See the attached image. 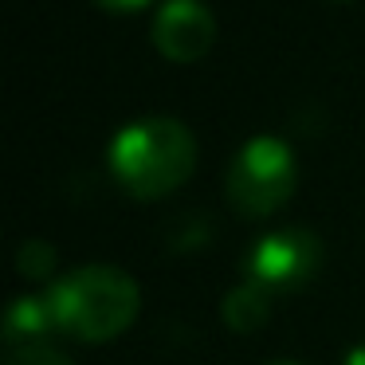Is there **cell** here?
I'll return each instance as SVG.
<instances>
[{
	"label": "cell",
	"mask_w": 365,
	"mask_h": 365,
	"mask_svg": "<svg viewBox=\"0 0 365 365\" xmlns=\"http://www.w3.org/2000/svg\"><path fill=\"white\" fill-rule=\"evenodd\" d=\"M197 169V138L185 122L153 114L122 126L110 142V173L130 197L158 200L181 189Z\"/></svg>",
	"instance_id": "6da1fadb"
},
{
	"label": "cell",
	"mask_w": 365,
	"mask_h": 365,
	"mask_svg": "<svg viewBox=\"0 0 365 365\" xmlns=\"http://www.w3.org/2000/svg\"><path fill=\"white\" fill-rule=\"evenodd\" d=\"M56 326L75 341H110L130 330L142 307L138 283L110 263H87L48 291Z\"/></svg>",
	"instance_id": "7a4b0ae2"
},
{
	"label": "cell",
	"mask_w": 365,
	"mask_h": 365,
	"mask_svg": "<svg viewBox=\"0 0 365 365\" xmlns=\"http://www.w3.org/2000/svg\"><path fill=\"white\" fill-rule=\"evenodd\" d=\"M294 181H299V165L291 145L275 134H259L240 145L228 165V205L247 220H263L291 200Z\"/></svg>",
	"instance_id": "3957f363"
},
{
	"label": "cell",
	"mask_w": 365,
	"mask_h": 365,
	"mask_svg": "<svg viewBox=\"0 0 365 365\" xmlns=\"http://www.w3.org/2000/svg\"><path fill=\"white\" fill-rule=\"evenodd\" d=\"M318 267H322V240L310 228H299V224L267 232V236L247 252V263H244L247 279L259 283L263 291H271V294L302 291V287L318 275Z\"/></svg>",
	"instance_id": "277c9868"
},
{
	"label": "cell",
	"mask_w": 365,
	"mask_h": 365,
	"mask_svg": "<svg viewBox=\"0 0 365 365\" xmlns=\"http://www.w3.org/2000/svg\"><path fill=\"white\" fill-rule=\"evenodd\" d=\"M150 36L169 63H197L216 43V16L205 0H165Z\"/></svg>",
	"instance_id": "5b68a950"
},
{
	"label": "cell",
	"mask_w": 365,
	"mask_h": 365,
	"mask_svg": "<svg viewBox=\"0 0 365 365\" xmlns=\"http://www.w3.org/2000/svg\"><path fill=\"white\" fill-rule=\"evenodd\" d=\"M56 326V310H51L48 294H24L16 307L9 310V322H4V338L9 346H32V341H43Z\"/></svg>",
	"instance_id": "8992f818"
},
{
	"label": "cell",
	"mask_w": 365,
	"mask_h": 365,
	"mask_svg": "<svg viewBox=\"0 0 365 365\" xmlns=\"http://www.w3.org/2000/svg\"><path fill=\"white\" fill-rule=\"evenodd\" d=\"M271 299H275V294L263 291L259 283L247 279V283L232 287V291L224 294L220 314H224V322H228L236 334H252V330H259V326L271 318Z\"/></svg>",
	"instance_id": "52a82bcc"
},
{
	"label": "cell",
	"mask_w": 365,
	"mask_h": 365,
	"mask_svg": "<svg viewBox=\"0 0 365 365\" xmlns=\"http://www.w3.org/2000/svg\"><path fill=\"white\" fill-rule=\"evenodd\" d=\"M56 271V247L43 244V240H28L24 247H20V275L28 279H43Z\"/></svg>",
	"instance_id": "ba28073f"
},
{
	"label": "cell",
	"mask_w": 365,
	"mask_h": 365,
	"mask_svg": "<svg viewBox=\"0 0 365 365\" xmlns=\"http://www.w3.org/2000/svg\"><path fill=\"white\" fill-rule=\"evenodd\" d=\"M4 365H75V361L67 354H59L56 346H48V341H32V346L9 349Z\"/></svg>",
	"instance_id": "9c48e42d"
},
{
	"label": "cell",
	"mask_w": 365,
	"mask_h": 365,
	"mask_svg": "<svg viewBox=\"0 0 365 365\" xmlns=\"http://www.w3.org/2000/svg\"><path fill=\"white\" fill-rule=\"evenodd\" d=\"M95 4L106 12H138V9H145L150 0H95Z\"/></svg>",
	"instance_id": "30bf717a"
},
{
	"label": "cell",
	"mask_w": 365,
	"mask_h": 365,
	"mask_svg": "<svg viewBox=\"0 0 365 365\" xmlns=\"http://www.w3.org/2000/svg\"><path fill=\"white\" fill-rule=\"evenodd\" d=\"M341 365H365V341H361V346H354V349H349V354H346V361H341Z\"/></svg>",
	"instance_id": "8fae6325"
},
{
	"label": "cell",
	"mask_w": 365,
	"mask_h": 365,
	"mask_svg": "<svg viewBox=\"0 0 365 365\" xmlns=\"http://www.w3.org/2000/svg\"><path fill=\"white\" fill-rule=\"evenodd\" d=\"M275 365H294V361H275Z\"/></svg>",
	"instance_id": "7c38bea8"
},
{
	"label": "cell",
	"mask_w": 365,
	"mask_h": 365,
	"mask_svg": "<svg viewBox=\"0 0 365 365\" xmlns=\"http://www.w3.org/2000/svg\"><path fill=\"white\" fill-rule=\"evenodd\" d=\"M338 4H341V0H338Z\"/></svg>",
	"instance_id": "4fadbf2b"
}]
</instances>
